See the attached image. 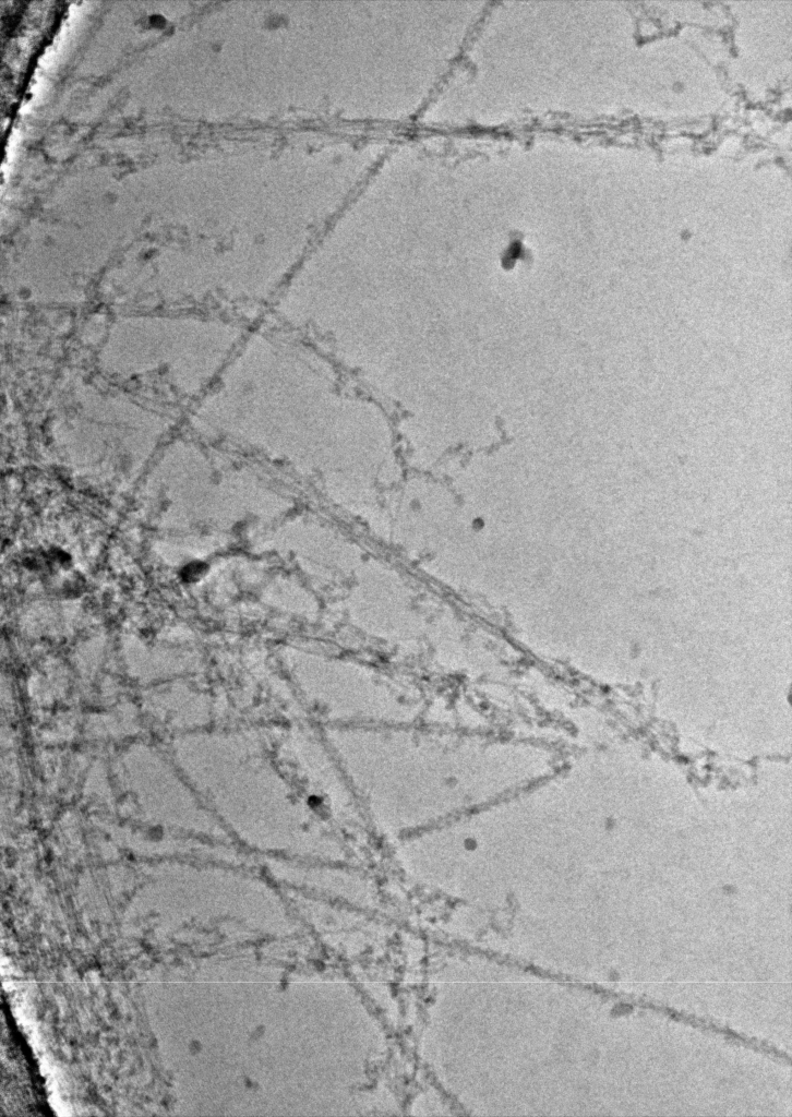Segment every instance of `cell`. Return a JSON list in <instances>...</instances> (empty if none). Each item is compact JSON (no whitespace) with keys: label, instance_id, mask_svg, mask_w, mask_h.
I'll list each match as a JSON object with an SVG mask.
<instances>
[{"label":"cell","instance_id":"6da1fadb","mask_svg":"<svg viewBox=\"0 0 792 1117\" xmlns=\"http://www.w3.org/2000/svg\"><path fill=\"white\" fill-rule=\"evenodd\" d=\"M207 792L238 834L271 853L339 858L343 844L254 735L227 738Z\"/></svg>","mask_w":792,"mask_h":1117},{"label":"cell","instance_id":"7a4b0ae2","mask_svg":"<svg viewBox=\"0 0 792 1117\" xmlns=\"http://www.w3.org/2000/svg\"><path fill=\"white\" fill-rule=\"evenodd\" d=\"M278 755L284 764L313 788L314 793L328 803L332 812L346 818L349 798L346 796V785L340 781L341 769H335L322 745L301 731L289 732L278 745Z\"/></svg>","mask_w":792,"mask_h":1117}]
</instances>
